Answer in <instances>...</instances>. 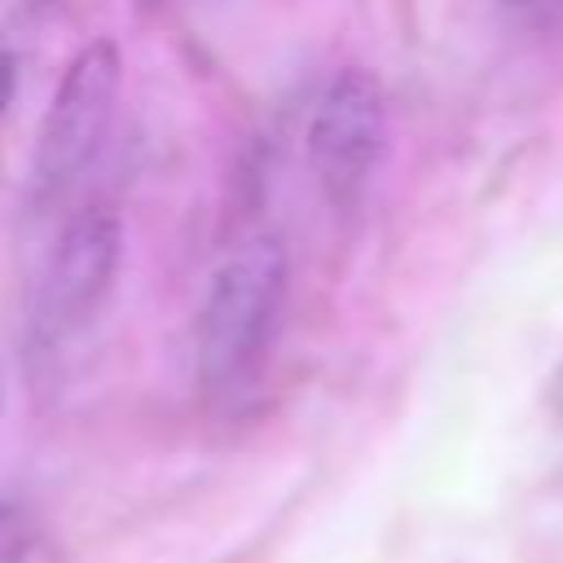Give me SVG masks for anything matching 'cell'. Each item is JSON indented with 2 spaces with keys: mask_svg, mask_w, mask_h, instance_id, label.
Returning a JSON list of instances; mask_svg holds the SVG:
<instances>
[{
  "mask_svg": "<svg viewBox=\"0 0 563 563\" xmlns=\"http://www.w3.org/2000/svg\"><path fill=\"white\" fill-rule=\"evenodd\" d=\"M290 286L286 242L251 233L220 255L194 321V369L211 400H238L264 374Z\"/></svg>",
  "mask_w": 563,
  "mask_h": 563,
  "instance_id": "obj_1",
  "label": "cell"
},
{
  "mask_svg": "<svg viewBox=\"0 0 563 563\" xmlns=\"http://www.w3.org/2000/svg\"><path fill=\"white\" fill-rule=\"evenodd\" d=\"M123 92V48L110 35L88 40L62 70L35 145L40 198L66 194L101 154Z\"/></svg>",
  "mask_w": 563,
  "mask_h": 563,
  "instance_id": "obj_2",
  "label": "cell"
},
{
  "mask_svg": "<svg viewBox=\"0 0 563 563\" xmlns=\"http://www.w3.org/2000/svg\"><path fill=\"white\" fill-rule=\"evenodd\" d=\"M387 145V97L374 70L339 66L308 114L303 154L321 198L339 211L356 207Z\"/></svg>",
  "mask_w": 563,
  "mask_h": 563,
  "instance_id": "obj_3",
  "label": "cell"
},
{
  "mask_svg": "<svg viewBox=\"0 0 563 563\" xmlns=\"http://www.w3.org/2000/svg\"><path fill=\"white\" fill-rule=\"evenodd\" d=\"M123 268V220L110 207H79L53 238L31 308V343L40 352L75 339L110 299Z\"/></svg>",
  "mask_w": 563,
  "mask_h": 563,
  "instance_id": "obj_4",
  "label": "cell"
},
{
  "mask_svg": "<svg viewBox=\"0 0 563 563\" xmlns=\"http://www.w3.org/2000/svg\"><path fill=\"white\" fill-rule=\"evenodd\" d=\"M40 545L35 515L18 497H0V563H31Z\"/></svg>",
  "mask_w": 563,
  "mask_h": 563,
  "instance_id": "obj_5",
  "label": "cell"
},
{
  "mask_svg": "<svg viewBox=\"0 0 563 563\" xmlns=\"http://www.w3.org/2000/svg\"><path fill=\"white\" fill-rule=\"evenodd\" d=\"M13 97H18V57H13V48L0 44V123L13 106Z\"/></svg>",
  "mask_w": 563,
  "mask_h": 563,
  "instance_id": "obj_6",
  "label": "cell"
},
{
  "mask_svg": "<svg viewBox=\"0 0 563 563\" xmlns=\"http://www.w3.org/2000/svg\"><path fill=\"white\" fill-rule=\"evenodd\" d=\"M519 4H532V0H519Z\"/></svg>",
  "mask_w": 563,
  "mask_h": 563,
  "instance_id": "obj_7",
  "label": "cell"
},
{
  "mask_svg": "<svg viewBox=\"0 0 563 563\" xmlns=\"http://www.w3.org/2000/svg\"><path fill=\"white\" fill-rule=\"evenodd\" d=\"M40 4H44V0H40Z\"/></svg>",
  "mask_w": 563,
  "mask_h": 563,
  "instance_id": "obj_8",
  "label": "cell"
}]
</instances>
